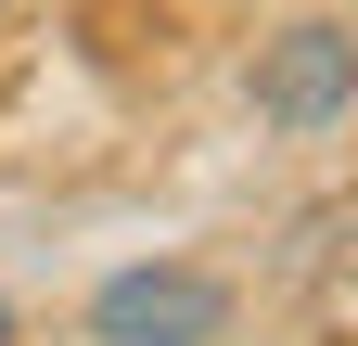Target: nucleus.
Instances as JSON below:
<instances>
[{"label":"nucleus","instance_id":"f03ea898","mask_svg":"<svg viewBox=\"0 0 358 346\" xmlns=\"http://www.w3.org/2000/svg\"><path fill=\"white\" fill-rule=\"evenodd\" d=\"M231 321V282L217 270H115L90 295V333L103 346H217Z\"/></svg>","mask_w":358,"mask_h":346},{"label":"nucleus","instance_id":"f257e3e1","mask_svg":"<svg viewBox=\"0 0 358 346\" xmlns=\"http://www.w3.org/2000/svg\"><path fill=\"white\" fill-rule=\"evenodd\" d=\"M345 103H358V39L345 26H282L256 52V116L268 128L320 141V128H345Z\"/></svg>","mask_w":358,"mask_h":346},{"label":"nucleus","instance_id":"7ed1b4c3","mask_svg":"<svg viewBox=\"0 0 358 346\" xmlns=\"http://www.w3.org/2000/svg\"><path fill=\"white\" fill-rule=\"evenodd\" d=\"M0 346H13V295H0Z\"/></svg>","mask_w":358,"mask_h":346}]
</instances>
